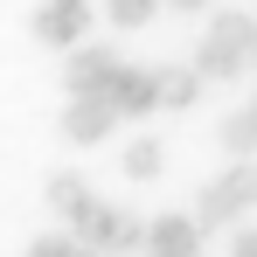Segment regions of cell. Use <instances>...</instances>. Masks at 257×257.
<instances>
[{
  "instance_id": "8",
  "label": "cell",
  "mask_w": 257,
  "mask_h": 257,
  "mask_svg": "<svg viewBox=\"0 0 257 257\" xmlns=\"http://www.w3.org/2000/svg\"><path fill=\"white\" fill-rule=\"evenodd\" d=\"M202 97V70L188 63V70H160V104H174V111H188Z\"/></svg>"
},
{
  "instance_id": "9",
  "label": "cell",
  "mask_w": 257,
  "mask_h": 257,
  "mask_svg": "<svg viewBox=\"0 0 257 257\" xmlns=\"http://www.w3.org/2000/svg\"><path fill=\"white\" fill-rule=\"evenodd\" d=\"M118 160H125V174H132V181H153V174H160V160H167V146H160V139H132Z\"/></svg>"
},
{
  "instance_id": "12",
  "label": "cell",
  "mask_w": 257,
  "mask_h": 257,
  "mask_svg": "<svg viewBox=\"0 0 257 257\" xmlns=\"http://www.w3.org/2000/svg\"><path fill=\"white\" fill-rule=\"evenodd\" d=\"M229 257H257V229H236V243H229Z\"/></svg>"
},
{
  "instance_id": "4",
  "label": "cell",
  "mask_w": 257,
  "mask_h": 257,
  "mask_svg": "<svg viewBox=\"0 0 257 257\" xmlns=\"http://www.w3.org/2000/svg\"><path fill=\"white\" fill-rule=\"evenodd\" d=\"M90 14H97L90 0H42L28 28H35V42H49V49H77L84 28H90Z\"/></svg>"
},
{
  "instance_id": "10",
  "label": "cell",
  "mask_w": 257,
  "mask_h": 257,
  "mask_svg": "<svg viewBox=\"0 0 257 257\" xmlns=\"http://www.w3.org/2000/svg\"><path fill=\"white\" fill-rule=\"evenodd\" d=\"M153 7H160V0H104L111 28H146V21H153Z\"/></svg>"
},
{
  "instance_id": "1",
  "label": "cell",
  "mask_w": 257,
  "mask_h": 257,
  "mask_svg": "<svg viewBox=\"0 0 257 257\" xmlns=\"http://www.w3.org/2000/svg\"><path fill=\"white\" fill-rule=\"evenodd\" d=\"M49 209H56V222H70L77 243L97 250V257L146 250V222H139L132 209H118V202H97L77 174H56V181H49Z\"/></svg>"
},
{
  "instance_id": "11",
  "label": "cell",
  "mask_w": 257,
  "mask_h": 257,
  "mask_svg": "<svg viewBox=\"0 0 257 257\" xmlns=\"http://www.w3.org/2000/svg\"><path fill=\"white\" fill-rule=\"evenodd\" d=\"M28 257H97V250L70 243V236H35V243H28Z\"/></svg>"
},
{
  "instance_id": "5",
  "label": "cell",
  "mask_w": 257,
  "mask_h": 257,
  "mask_svg": "<svg viewBox=\"0 0 257 257\" xmlns=\"http://www.w3.org/2000/svg\"><path fill=\"white\" fill-rule=\"evenodd\" d=\"M111 125H125V111H118L111 97H70V111H63V132H70L77 146L111 139Z\"/></svg>"
},
{
  "instance_id": "2",
  "label": "cell",
  "mask_w": 257,
  "mask_h": 257,
  "mask_svg": "<svg viewBox=\"0 0 257 257\" xmlns=\"http://www.w3.org/2000/svg\"><path fill=\"white\" fill-rule=\"evenodd\" d=\"M250 56H257V21L229 7V14L209 21V35L195 49V70H202V84H229L236 70H250Z\"/></svg>"
},
{
  "instance_id": "7",
  "label": "cell",
  "mask_w": 257,
  "mask_h": 257,
  "mask_svg": "<svg viewBox=\"0 0 257 257\" xmlns=\"http://www.w3.org/2000/svg\"><path fill=\"white\" fill-rule=\"evenodd\" d=\"M222 146H229V153H243V160L257 153V97H250V104H236V111L222 118Z\"/></svg>"
},
{
  "instance_id": "6",
  "label": "cell",
  "mask_w": 257,
  "mask_h": 257,
  "mask_svg": "<svg viewBox=\"0 0 257 257\" xmlns=\"http://www.w3.org/2000/svg\"><path fill=\"white\" fill-rule=\"evenodd\" d=\"M202 250V222L195 215H153L146 222V257H195Z\"/></svg>"
},
{
  "instance_id": "14",
  "label": "cell",
  "mask_w": 257,
  "mask_h": 257,
  "mask_svg": "<svg viewBox=\"0 0 257 257\" xmlns=\"http://www.w3.org/2000/svg\"><path fill=\"white\" fill-rule=\"evenodd\" d=\"M250 63H257V56H250Z\"/></svg>"
},
{
  "instance_id": "3",
  "label": "cell",
  "mask_w": 257,
  "mask_h": 257,
  "mask_svg": "<svg viewBox=\"0 0 257 257\" xmlns=\"http://www.w3.org/2000/svg\"><path fill=\"white\" fill-rule=\"evenodd\" d=\"M250 209H257V167H222L209 188H202L195 222H202V229H215V222H243Z\"/></svg>"
},
{
  "instance_id": "13",
  "label": "cell",
  "mask_w": 257,
  "mask_h": 257,
  "mask_svg": "<svg viewBox=\"0 0 257 257\" xmlns=\"http://www.w3.org/2000/svg\"><path fill=\"white\" fill-rule=\"evenodd\" d=\"M174 7H202V0H174Z\"/></svg>"
}]
</instances>
